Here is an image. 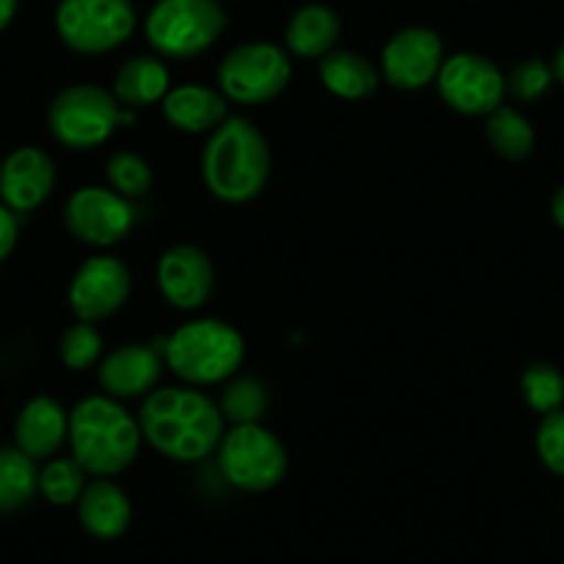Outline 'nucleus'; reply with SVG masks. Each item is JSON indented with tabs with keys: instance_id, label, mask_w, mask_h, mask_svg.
<instances>
[{
	"instance_id": "1",
	"label": "nucleus",
	"mask_w": 564,
	"mask_h": 564,
	"mask_svg": "<svg viewBox=\"0 0 564 564\" xmlns=\"http://www.w3.org/2000/svg\"><path fill=\"white\" fill-rule=\"evenodd\" d=\"M141 437L175 463H199L219 448L225 415L210 395L192 384L159 388L139 412Z\"/></svg>"
},
{
	"instance_id": "2",
	"label": "nucleus",
	"mask_w": 564,
	"mask_h": 564,
	"mask_svg": "<svg viewBox=\"0 0 564 564\" xmlns=\"http://www.w3.org/2000/svg\"><path fill=\"white\" fill-rule=\"evenodd\" d=\"M271 177V150L247 117H227L203 150V181L227 205L252 203Z\"/></svg>"
},
{
	"instance_id": "3",
	"label": "nucleus",
	"mask_w": 564,
	"mask_h": 564,
	"mask_svg": "<svg viewBox=\"0 0 564 564\" xmlns=\"http://www.w3.org/2000/svg\"><path fill=\"white\" fill-rule=\"evenodd\" d=\"M139 417L111 395H89L69 412V452L95 479H111L135 463L141 448Z\"/></svg>"
},
{
	"instance_id": "4",
	"label": "nucleus",
	"mask_w": 564,
	"mask_h": 564,
	"mask_svg": "<svg viewBox=\"0 0 564 564\" xmlns=\"http://www.w3.org/2000/svg\"><path fill=\"white\" fill-rule=\"evenodd\" d=\"M247 344L241 333L219 318H194L183 324L164 346V362L192 388L227 382L241 368Z\"/></svg>"
},
{
	"instance_id": "5",
	"label": "nucleus",
	"mask_w": 564,
	"mask_h": 564,
	"mask_svg": "<svg viewBox=\"0 0 564 564\" xmlns=\"http://www.w3.org/2000/svg\"><path fill=\"white\" fill-rule=\"evenodd\" d=\"M122 124H135V111L124 108L113 91L97 84L67 86L47 108V128L53 139L78 153L106 144Z\"/></svg>"
},
{
	"instance_id": "6",
	"label": "nucleus",
	"mask_w": 564,
	"mask_h": 564,
	"mask_svg": "<svg viewBox=\"0 0 564 564\" xmlns=\"http://www.w3.org/2000/svg\"><path fill=\"white\" fill-rule=\"evenodd\" d=\"M216 463L230 487L243 492H269L289 474V452L263 423H238L225 430Z\"/></svg>"
},
{
	"instance_id": "7",
	"label": "nucleus",
	"mask_w": 564,
	"mask_h": 564,
	"mask_svg": "<svg viewBox=\"0 0 564 564\" xmlns=\"http://www.w3.org/2000/svg\"><path fill=\"white\" fill-rule=\"evenodd\" d=\"M227 29L219 0H159L148 14L144 34L164 58H194L208 51Z\"/></svg>"
},
{
	"instance_id": "8",
	"label": "nucleus",
	"mask_w": 564,
	"mask_h": 564,
	"mask_svg": "<svg viewBox=\"0 0 564 564\" xmlns=\"http://www.w3.org/2000/svg\"><path fill=\"white\" fill-rule=\"evenodd\" d=\"M291 67L289 53L271 42H247L227 53L216 69L219 91L227 102L238 106H263V102L276 100L282 91L289 89Z\"/></svg>"
},
{
	"instance_id": "9",
	"label": "nucleus",
	"mask_w": 564,
	"mask_h": 564,
	"mask_svg": "<svg viewBox=\"0 0 564 564\" xmlns=\"http://www.w3.org/2000/svg\"><path fill=\"white\" fill-rule=\"evenodd\" d=\"M135 9L130 0H62L56 31L64 45L84 56H102L130 40Z\"/></svg>"
},
{
	"instance_id": "10",
	"label": "nucleus",
	"mask_w": 564,
	"mask_h": 564,
	"mask_svg": "<svg viewBox=\"0 0 564 564\" xmlns=\"http://www.w3.org/2000/svg\"><path fill=\"white\" fill-rule=\"evenodd\" d=\"M69 236L89 247L108 249L122 243L135 227V205L106 186H84L64 205Z\"/></svg>"
},
{
	"instance_id": "11",
	"label": "nucleus",
	"mask_w": 564,
	"mask_h": 564,
	"mask_svg": "<svg viewBox=\"0 0 564 564\" xmlns=\"http://www.w3.org/2000/svg\"><path fill=\"white\" fill-rule=\"evenodd\" d=\"M437 91L452 111L463 117H487L503 106L507 97V75L487 56L479 53H457L443 62L437 75Z\"/></svg>"
},
{
	"instance_id": "12",
	"label": "nucleus",
	"mask_w": 564,
	"mask_h": 564,
	"mask_svg": "<svg viewBox=\"0 0 564 564\" xmlns=\"http://www.w3.org/2000/svg\"><path fill=\"white\" fill-rule=\"evenodd\" d=\"M133 291V274L113 254H95L75 271L67 300L78 322H106L124 307Z\"/></svg>"
},
{
	"instance_id": "13",
	"label": "nucleus",
	"mask_w": 564,
	"mask_h": 564,
	"mask_svg": "<svg viewBox=\"0 0 564 564\" xmlns=\"http://www.w3.org/2000/svg\"><path fill=\"white\" fill-rule=\"evenodd\" d=\"M443 62V40L432 29L412 25L399 31L388 40L382 51V78L393 89L417 91L435 84L441 75Z\"/></svg>"
},
{
	"instance_id": "14",
	"label": "nucleus",
	"mask_w": 564,
	"mask_h": 564,
	"mask_svg": "<svg viewBox=\"0 0 564 564\" xmlns=\"http://www.w3.org/2000/svg\"><path fill=\"white\" fill-rule=\"evenodd\" d=\"M159 289L164 300L177 311H199L208 305L216 289V269L208 252L194 243L170 247L159 260Z\"/></svg>"
},
{
	"instance_id": "15",
	"label": "nucleus",
	"mask_w": 564,
	"mask_h": 564,
	"mask_svg": "<svg viewBox=\"0 0 564 564\" xmlns=\"http://www.w3.org/2000/svg\"><path fill=\"white\" fill-rule=\"evenodd\" d=\"M53 188H56V164L45 150L25 144L0 161V203L14 214H31L45 205Z\"/></svg>"
},
{
	"instance_id": "16",
	"label": "nucleus",
	"mask_w": 564,
	"mask_h": 564,
	"mask_svg": "<svg viewBox=\"0 0 564 564\" xmlns=\"http://www.w3.org/2000/svg\"><path fill=\"white\" fill-rule=\"evenodd\" d=\"M164 351L150 344H122L97 366V382L111 399H141L155 390L164 373Z\"/></svg>"
},
{
	"instance_id": "17",
	"label": "nucleus",
	"mask_w": 564,
	"mask_h": 564,
	"mask_svg": "<svg viewBox=\"0 0 564 564\" xmlns=\"http://www.w3.org/2000/svg\"><path fill=\"white\" fill-rule=\"evenodd\" d=\"M69 437V412L51 395H36L20 410L14 443L31 459H53Z\"/></svg>"
},
{
	"instance_id": "18",
	"label": "nucleus",
	"mask_w": 564,
	"mask_h": 564,
	"mask_svg": "<svg viewBox=\"0 0 564 564\" xmlns=\"http://www.w3.org/2000/svg\"><path fill=\"white\" fill-rule=\"evenodd\" d=\"M164 119L181 133H214L230 113H227V97L221 91L203 84L172 86L170 95L161 100Z\"/></svg>"
},
{
	"instance_id": "19",
	"label": "nucleus",
	"mask_w": 564,
	"mask_h": 564,
	"mask_svg": "<svg viewBox=\"0 0 564 564\" xmlns=\"http://www.w3.org/2000/svg\"><path fill=\"white\" fill-rule=\"evenodd\" d=\"M75 507H78L80 525L97 540H117L133 520L130 496L111 479L89 481Z\"/></svg>"
},
{
	"instance_id": "20",
	"label": "nucleus",
	"mask_w": 564,
	"mask_h": 564,
	"mask_svg": "<svg viewBox=\"0 0 564 564\" xmlns=\"http://www.w3.org/2000/svg\"><path fill=\"white\" fill-rule=\"evenodd\" d=\"M172 89L170 69L161 58L155 56H133L117 69L113 78V97L122 102L124 108H148L164 100Z\"/></svg>"
},
{
	"instance_id": "21",
	"label": "nucleus",
	"mask_w": 564,
	"mask_h": 564,
	"mask_svg": "<svg viewBox=\"0 0 564 564\" xmlns=\"http://www.w3.org/2000/svg\"><path fill=\"white\" fill-rule=\"evenodd\" d=\"M340 40V18L324 3L302 7L285 29V47L300 58H318L335 51Z\"/></svg>"
},
{
	"instance_id": "22",
	"label": "nucleus",
	"mask_w": 564,
	"mask_h": 564,
	"mask_svg": "<svg viewBox=\"0 0 564 564\" xmlns=\"http://www.w3.org/2000/svg\"><path fill=\"white\" fill-rule=\"evenodd\" d=\"M318 75L329 95L340 100H366L382 84V73L355 51H333L318 62Z\"/></svg>"
},
{
	"instance_id": "23",
	"label": "nucleus",
	"mask_w": 564,
	"mask_h": 564,
	"mask_svg": "<svg viewBox=\"0 0 564 564\" xmlns=\"http://www.w3.org/2000/svg\"><path fill=\"white\" fill-rule=\"evenodd\" d=\"M487 144L492 153L503 161H525L534 153L536 135L529 119L512 106H498L496 111L487 113L485 124Z\"/></svg>"
},
{
	"instance_id": "24",
	"label": "nucleus",
	"mask_w": 564,
	"mask_h": 564,
	"mask_svg": "<svg viewBox=\"0 0 564 564\" xmlns=\"http://www.w3.org/2000/svg\"><path fill=\"white\" fill-rule=\"evenodd\" d=\"M40 492L36 459L14 448H0V512H18Z\"/></svg>"
},
{
	"instance_id": "25",
	"label": "nucleus",
	"mask_w": 564,
	"mask_h": 564,
	"mask_svg": "<svg viewBox=\"0 0 564 564\" xmlns=\"http://www.w3.org/2000/svg\"><path fill=\"white\" fill-rule=\"evenodd\" d=\"M225 421L232 426L238 423H260L269 412V388L254 377H232L219 401Z\"/></svg>"
},
{
	"instance_id": "26",
	"label": "nucleus",
	"mask_w": 564,
	"mask_h": 564,
	"mask_svg": "<svg viewBox=\"0 0 564 564\" xmlns=\"http://www.w3.org/2000/svg\"><path fill=\"white\" fill-rule=\"evenodd\" d=\"M86 470L73 457H53L40 468V492L53 507L78 503L80 492L89 485Z\"/></svg>"
},
{
	"instance_id": "27",
	"label": "nucleus",
	"mask_w": 564,
	"mask_h": 564,
	"mask_svg": "<svg viewBox=\"0 0 564 564\" xmlns=\"http://www.w3.org/2000/svg\"><path fill=\"white\" fill-rule=\"evenodd\" d=\"M520 393H523V401L536 415L562 410L564 371H558L551 362H531L523 377H520Z\"/></svg>"
},
{
	"instance_id": "28",
	"label": "nucleus",
	"mask_w": 564,
	"mask_h": 564,
	"mask_svg": "<svg viewBox=\"0 0 564 564\" xmlns=\"http://www.w3.org/2000/svg\"><path fill=\"white\" fill-rule=\"evenodd\" d=\"M106 181L108 188H113V192L133 203V199L148 197L150 188H153V166L139 153L119 150L106 161Z\"/></svg>"
},
{
	"instance_id": "29",
	"label": "nucleus",
	"mask_w": 564,
	"mask_h": 564,
	"mask_svg": "<svg viewBox=\"0 0 564 564\" xmlns=\"http://www.w3.org/2000/svg\"><path fill=\"white\" fill-rule=\"evenodd\" d=\"M58 357L69 371H86L91 366H100L102 360V335L95 324L75 322L58 340Z\"/></svg>"
},
{
	"instance_id": "30",
	"label": "nucleus",
	"mask_w": 564,
	"mask_h": 564,
	"mask_svg": "<svg viewBox=\"0 0 564 564\" xmlns=\"http://www.w3.org/2000/svg\"><path fill=\"white\" fill-rule=\"evenodd\" d=\"M551 64L542 58H525L514 64L507 75V95H512L518 102H536L547 95L553 86Z\"/></svg>"
},
{
	"instance_id": "31",
	"label": "nucleus",
	"mask_w": 564,
	"mask_h": 564,
	"mask_svg": "<svg viewBox=\"0 0 564 564\" xmlns=\"http://www.w3.org/2000/svg\"><path fill=\"white\" fill-rule=\"evenodd\" d=\"M536 457L551 474L564 476V410L542 415L536 426Z\"/></svg>"
},
{
	"instance_id": "32",
	"label": "nucleus",
	"mask_w": 564,
	"mask_h": 564,
	"mask_svg": "<svg viewBox=\"0 0 564 564\" xmlns=\"http://www.w3.org/2000/svg\"><path fill=\"white\" fill-rule=\"evenodd\" d=\"M18 238H20L18 214L0 203V263H3V260L12 254V249L18 247Z\"/></svg>"
},
{
	"instance_id": "33",
	"label": "nucleus",
	"mask_w": 564,
	"mask_h": 564,
	"mask_svg": "<svg viewBox=\"0 0 564 564\" xmlns=\"http://www.w3.org/2000/svg\"><path fill=\"white\" fill-rule=\"evenodd\" d=\"M18 7L20 0H0V34L9 29V23H12L14 14H18Z\"/></svg>"
},
{
	"instance_id": "34",
	"label": "nucleus",
	"mask_w": 564,
	"mask_h": 564,
	"mask_svg": "<svg viewBox=\"0 0 564 564\" xmlns=\"http://www.w3.org/2000/svg\"><path fill=\"white\" fill-rule=\"evenodd\" d=\"M551 216H553V221H556L558 230H564V186H558L556 194H553Z\"/></svg>"
},
{
	"instance_id": "35",
	"label": "nucleus",
	"mask_w": 564,
	"mask_h": 564,
	"mask_svg": "<svg viewBox=\"0 0 564 564\" xmlns=\"http://www.w3.org/2000/svg\"><path fill=\"white\" fill-rule=\"evenodd\" d=\"M551 69H553V78H556L558 84L564 86V45L558 47V51H556V56H553V62H551Z\"/></svg>"
}]
</instances>
